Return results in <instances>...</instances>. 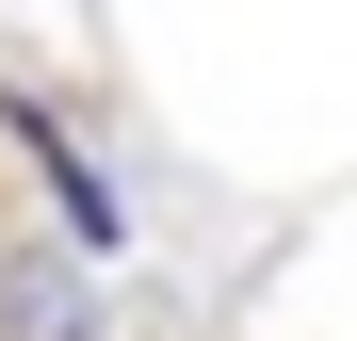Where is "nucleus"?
<instances>
[{
	"label": "nucleus",
	"mask_w": 357,
	"mask_h": 341,
	"mask_svg": "<svg viewBox=\"0 0 357 341\" xmlns=\"http://www.w3.org/2000/svg\"><path fill=\"white\" fill-rule=\"evenodd\" d=\"M17 130H33V162H49V195H66V244H130V211H114V179H98V162L49 130V114H17Z\"/></svg>",
	"instance_id": "obj_2"
},
{
	"label": "nucleus",
	"mask_w": 357,
	"mask_h": 341,
	"mask_svg": "<svg viewBox=\"0 0 357 341\" xmlns=\"http://www.w3.org/2000/svg\"><path fill=\"white\" fill-rule=\"evenodd\" d=\"M0 341H114L82 244H49V227H0Z\"/></svg>",
	"instance_id": "obj_1"
}]
</instances>
